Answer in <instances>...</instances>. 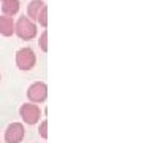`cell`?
<instances>
[{"label":"cell","instance_id":"1","mask_svg":"<svg viewBox=\"0 0 152 143\" xmlns=\"http://www.w3.org/2000/svg\"><path fill=\"white\" fill-rule=\"evenodd\" d=\"M14 33L21 38V40H32L38 35V29H37V24L30 21L27 16H21L14 22Z\"/></svg>","mask_w":152,"mask_h":143},{"label":"cell","instance_id":"2","mask_svg":"<svg viewBox=\"0 0 152 143\" xmlns=\"http://www.w3.org/2000/svg\"><path fill=\"white\" fill-rule=\"evenodd\" d=\"M37 64V54L33 52L32 48H21L18 52H16V65L19 70L22 72H28L32 70Z\"/></svg>","mask_w":152,"mask_h":143},{"label":"cell","instance_id":"3","mask_svg":"<svg viewBox=\"0 0 152 143\" xmlns=\"http://www.w3.org/2000/svg\"><path fill=\"white\" fill-rule=\"evenodd\" d=\"M19 116L24 122L27 124V126H35L38 124V121L41 119V110L38 105L35 103H22L21 108H19Z\"/></svg>","mask_w":152,"mask_h":143},{"label":"cell","instance_id":"4","mask_svg":"<svg viewBox=\"0 0 152 143\" xmlns=\"http://www.w3.org/2000/svg\"><path fill=\"white\" fill-rule=\"evenodd\" d=\"M27 97L30 103H43L48 99V86L43 81H35L27 88Z\"/></svg>","mask_w":152,"mask_h":143},{"label":"cell","instance_id":"5","mask_svg":"<svg viewBox=\"0 0 152 143\" xmlns=\"http://www.w3.org/2000/svg\"><path fill=\"white\" fill-rule=\"evenodd\" d=\"M26 137V127L22 122H11L5 129V143H21Z\"/></svg>","mask_w":152,"mask_h":143},{"label":"cell","instance_id":"6","mask_svg":"<svg viewBox=\"0 0 152 143\" xmlns=\"http://www.w3.org/2000/svg\"><path fill=\"white\" fill-rule=\"evenodd\" d=\"M0 7H2V11L5 16L11 18L14 14H18L21 3H19V0H0Z\"/></svg>","mask_w":152,"mask_h":143},{"label":"cell","instance_id":"7","mask_svg":"<svg viewBox=\"0 0 152 143\" xmlns=\"http://www.w3.org/2000/svg\"><path fill=\"white\" fill-rule=\"evenodd\" d=\"M13 33H14V21H13V18L2 14V16H0V35L11 37Z\"/></svg>","mask_w":152,"mask_h":143},{"label":"cell","instance_id":"8","mask_svg":"<svg viewBox=\"0 0 152 143\" xmlns=\"http://www.w3.org/2000/svg\"><path fill=\"white\" fill-rule=\"evenodd\" d=\"M45 5H46V3L43 2V0H32V2L27 5V18L30 19V21L35 22L38 13L41 11V8L45 7Z\"/></svg>","mask_w":152,"mask_h":143},{"label":"cell","instance_id":"9","mask_svg":"<svg viewBox=\"0 0 152 143\" xmlns=\"http://www.w3.org/2000/svg\"><path fill=\"white\" fill-rule=\"evenodd\" d=\"M35 22H38L41 27H45V29L48 27V7H46V5L41 8V11L38 13V16H37V21H35Z\"/></svg>","mask_w":152,"mask_h":143},{"label":"cell","instance_id":"10","mask_svg":"<svg viewBox=\"0 0 152 143\" xmlns=\"http://www.w3.org/2000/svg\"><path fill=\"white\" fill-rule=\"evenodd\" d=\"M38 43H40L41 51H43V52H46V51H48V32H46V30H43V32H41Z\"/></svg>","mask_w":152,"mask_h":143},{"label":"cell","instance_id":"11","mask_svg":"<svg viewBox=\"0 0 152 143\" xmlns=\"http://www.w3.org/2000/svg\"><path fill=\"white\" fill-rule=\"evenodd\" d=\"M38 130H40V135L45 138H48V121L46 119H43V121L40 122V127H38Z\"/></svg>","mask_w":152,"mask_h":143}]
</instances>
